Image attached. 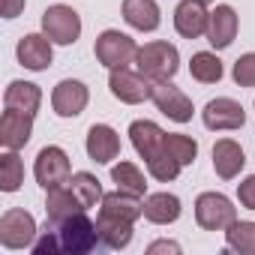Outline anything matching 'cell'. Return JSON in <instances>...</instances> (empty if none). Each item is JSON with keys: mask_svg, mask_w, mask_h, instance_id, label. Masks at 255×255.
I'll return each mask as SVG.
<instances>
[{"mask_svg": "<svg viewBox=\"0 0 255 255\" xmlns=\"http://www.w3.org/2000/svg\"><path fill=\"white\" fill-rule=\"evenodd\" d=\"M135 66L150 81H171L177 75V69H180V54H177V48L171 42L156 39V42H147V45L138 48Z\"/></svg>", "mask_w": 255, "mask_h": 255, "instance_id": "1", "label": "cell"}, {"mask_svg": "<svg viewBox=\"0 0 255 255\" xmlns=\"http://www.w3.org/2000/svg\"><path fill=\"white\" fill-rule=\"evenodd\" d=\"M54 228H57V234H60L63 252H72V255L93 252L96 243H102V240H99V231H96V222H90L84 210L75 213V216H69V219H63V222H57Z\"/></svg>", "mask_w": 255, "mask_h": 255, "instance_id": "2", "label": "cell"}, {"mask_svg": "<svg viewBox=\"0 0 255 255\" xmlns=\"http://www.w3.org/2000/svg\"><path fill=\"white\" fill-rule=\"evenodd\" d=\"M93 54L102 66L108 69H120V66H129L138 54V45L132 36H126L120 30H102L96 36V45H93Z\"/></svg>", "mask_w": 255, "mask_h": 255, "instance_id": "3", "label": "cell"}, {"mask_svg": "<svg viewBox=\"0 0 255 255\" xmlns=\"http://www.w3.org/2000/svg\"><path fill=\"white\" fill-rule=\"evenodd\" d=\"M237 219V207L222 192H201L195 198V222L204 231H225Z\"/></svg>", "mask_w": 255, "mask_h": 255, "instance_id": "4", "label": "cell"}, {"mask_svg": "<svg viewBox=\"0 0 255 255\" xmlns=\"http://www.w3.org/2000/svg\"><path fill=\"white\" fill-rule=\"evenodd\" d=\"M36 234L39 231H36L33 213H27L21 207H12L0 216V243L6 249H30Z\"/></svg>", "mask_w": 255, "mask_h": 255, "instance_id": "5", "label": "cell"}, {"mask_svg": "<svg viewBox=\"0 0 255 255\" xmlns=\"http://www.w3.org/2000/svg\"><path fill=\"white\" fill-rule=\"evenodd\" d=\"M33 174H36V183H39L45 192L54 189V186H60V183H66V180L72 177V165H69L66 150H63V147H54V144L42 147V150L36 153Z\"/></svg>", "mask_w": 255, "mask_h": 255, "instance_id": "6", "label": "cell"}, {"mask_svg": "<svg viewBox=\"0 0 255 255\" xmlns=\"http://www.w3.org/2000/svg\"><path fill=\"white\" fill-rule=\"evenodd\" d=\"M42 30L51 42L57 45H72L81 36V18L72 6L66 3H54L42 12Z\"/></svg>", "mask_w": 255, "mask_h": 255, "instance_id": "7", "label": "cell"}, {"mask_svg": "<svg viewBox=\"0 0 255 255\" xmlns=\"http://www.w3.org/2000/svg\"><path fill=\"white\" fill-rule=\"evenodd\" d=\"M108 90L114 99L126 102V105H138L144 99H150V90H153V81L141 72H132L129 66H120V69H111L108 75Z\"/></svg>", "mask_w": 255, "mask_h": 255, "instance_id": "8", "label": "cell"}, {"mask_svg": "<svg viewBox=\"0 0 255 255\" xmlns=\"http://www.w3.org/2000/svg\"><path fill=\"white\" fill-rule=\"evenodd\" d=\"M150 99H153V105L168 117V120H174V123H189L192 120V99L180 90V87H174L171 81H153V90H150Z\"/></svg>", "mask_w": 255, "mask_h": 255, "instance_id": "9", "label": "cell"}, {"mask_svg": "<svg viewBox=\"0 0 255 255\" xmlns=\"http://www.w3.org/2000/svg\"><path fill=\"white\" fill-rule=\"evenodd\" d=\"M201 120H204L207 129H213V132L240 129V126L246 123V111H243V105H240L237 99H231V96H216V99H210V102L204 105Z\"/></svg>", "mask_w": 255, "mask_h": 255, "instance_id": "10", "label": "cell"}, {"mask_svg": "<svg viewBox=\"0 0 255 255\" xmlns=\"http://www.w3.org/2000/svg\"><path fill=\"white\" fill-rule=\"evenodd\" d=\"M87 99H90V90L78 78H63L51 93V105L57 117H78L87 108Z\"/></svg>", "mask_w": 255, "mask_h": 255, "instance_id": "11", "label": "cell"}, {"mask_svg": "<svg viewBox=\"0 0 255 255\" xmlns=\"http://www.w3.org/2000/svg\"><path fill=\"white\" fill-rule=\"evenodd\" d=\"M33 135V114L6 108L0 117V144L6 150H21Z\"/></svg>", "mask_w": 255, "mask_h": 255, "instance_id": "12", "label": "cell"}, {"mask_svg": "<svg viewBox=\"0 0 255 255\" xmlns=\"http://www.w3.org/2000/svg\"><path fill=\"white\" fill-rule=\"evenodd\" d=\"M210 24V12L204 9L201 0H180L177 9H174V30L183 39H198L207 33Z\"/></svg>", "mask_w": 255, "mask_h": 255, "instance_id": "13", "label": "cell"}, {"mask_svg": "<svg viewBox=\"0 0 255 255\" xmlns=\"http://www.w3.org/2000/svg\"><path fill=\"white\" fill-rule=\"evenodd\" d=\"M15 54H18V63H21L24 69H30V72L48 69V66H51V57H54L51 39L42 36V33H27V36H21Z\"/></svg>", "mask_w": 255, "mask_h": 255, "instance_id": "14", "label": "cell"}, {"mask_svg": "<svg viewBox=\"0 0 255 255\" xmlns=\"http://www.w3.org/2000/svg\"><path fill=\"white\" fill-rule=\"evenodd\" d=\"M120 153V135L111 129L108 123H93L87 129V156L96 165H108Z\"/></svg>", "mask_w": 255, "mask_h": 255, "instance_id": "15", "label": "cell"}, {"mask_svg": "<svg viewBox=\"0 0 255 255\" xmlns=\"http://www.w3.org/2000/svg\"><path fill=\"white\" fill-rule=\"evenodd\" d=\"M99 204H102V207H99V213H105V216H114V219L135 222L138 216H144V201H141V195H135V192H126V189L105 192Z\"/></svg>", "mask_w": 255, "mask_h": 255, "instance_id": "16", "label": "cell"}, {"mask_svg": "<svg viewBox=\"0 0 255 255\" xmlns=\"http://www.w3.org/2000/svg\"><path fill=\"white\" fill-rule=\"evenodd\" d=\"M123 21L129 24L132 30L153 33L162 24L159 3H156V0H123Z\"/></svg>", "mask_w": 255, "mask_h": 255, "instance_id": "17", "label": "cell"}, {"mask_svg": "<svg viewBox=\"0 0 255 255\" xmlns=\"http://www.w3.org/2000/svg\"><path fill=\"white\" fill-rule=\"evenodd\" d=\"M246 165V153L234 138H219L213 144V168L222 180H234Z\"/></svg>", "mask_w": 255, "mask_h": 255, "instance_id": "18", "label": "cell"}, {"mask_svg": "<svg viewBox=\"0 0 255 255\" xmlns=\"http://www.w3.org/2000/svg\"><path fill=\"white\" fill-rule=\"evenodd\" d=\"M81 210H84V204H81L78 195L72 192L69 180L60 183V186H54V189H48V195H45V213H48V222H51V225H57V222H63V219H69V216H75V213H81Z\"/></svg>", "mask_w": 255, "mask_h": 255, "instance_id": "19", "label": "cell"}, {"mask_svg": "<svg viewBox=\"0 0 255 255\" xmlns=\"http://www.w3.org/2000/svg\"><path fill=\"white\" fill-rule=\"evenodd\" d=\"M129 141H132L135 153L147 162V159H153V156L162 150L165 132L159 129V126H156L153 120H135V123L129 126Z\"/></svg>", "mask_w": 255, "mask_h": 255, "instance_id": "20", "label": "cell"}, {"mask_svg": "<svg viewBox=\"0 0 255 255\" xmlns=\"http://www.w3.org/2000/svg\"><path fill=\"white\" fill-rule=\"evenodd\" d=\"M234 36H237V12H234L231 6H216V9L210 12L207 42H210L216 51H222V48H228V45L234 42Z\"/></svg>", "mask_w": 255, "mask_h": 255, "instance_id": "21", "label": "cell"}, {"mask_svg": "<svg viewBox=\"0 0 255 255\" xmlns=\"http://www.w3.org/2000/svg\"><path fill=\"white\" fill-rule=\"evenodd\" d=\"M180 198L171 192H153L144 198V219L153 225H171L180 219Z\"/></svg>", "mask_w": 255, "mask_h": 255, "instance_id": "22", "label": "cell"}, {"mask_svg": "<svg viewBox=\"0 0 255 255\" xmlns=\"http://www.w3.org/2000/svg\"><path fill=\"white\" fill-rule=\"evenodd\" d=\"M3 102H6V108L24 111V114H36L39 102H42V90L33 81H9V87L3 93Z\"/></svg>", "mask_w": 255, "mask_h": 255, "instance_id": "23", "label": "cell"}, {"mask_svg": "<svg viewBox=\"0 0 255 255\" xmlns=\"http://www.w3.org/2000/svg\"><path fill=\"white\" fill-rule=\"evenodd\" d=\"M96 231H99V240L108 249H126L132 243V222H126V219H114V216L99 213Z\"/></svg>", "mask_w": 255, "mask_h": 255, "instance_id": "24", "label": "cell"}, {"mask_svg": "<svg viewBox=\"0 0 255 255\" xmlns=\"http://www.w3.org/2000/svg\"><path fill=\"white\" fill-rule=\"evenodd\" d=\"M189 75L201 84H216V81H222L225 69H222V60L213 51H198L189 60Z\"/></svg>", "mask_w": 255, "mask_h": 255, "instance_id": "25", "label": "cell"}, {"mask_svg": "<svg viewBox=\"0 0 255 255\" xmlns=\"http://www.w3.org/2000/svg\"><path fill=\"white\" fill-rule=\"evenodd\" d=\"M225 243H228V249H234L240 255H255V222L234 219L225 228Z\"/></svg>", "mask_w": 255, "mask_h": 255, "instance_id": "26", "label": "cell"}, {"mask_svg": "<svg viewBox=\"0 0 255 255\" xmlns=\"http://www.w3.org/2000/svg\"><path fill=\"white\" fill-rule=\"evenodd\" d=\"M24 183V162L18 156V150H6L0 156V189L3 192H15Z\"/></svg>", "mask_w": 255, "mask_h": 255, "instance_id": "27", "label": "cell"}, {"mask_svg": "<svg viewBox=\"0 0 255 255\" xmlns=\"http://www.w3.org/2000/svg\"><path fill=\"white\" fill-rule=\"evenodd\" d=\"M111 180L117 183V189H126V192H135V195L147 192V180L135 162H117L111 168Z\"/></svg>", "mask_w": 255, "mask_h": 255, "instance_id": "28", "label": "cell"}, {"mask_svg": "<svg viewBox=\"0 0 255 255\" xmlns=\"http://www.w3.org/2000/svg\"><path fill=\"white\" fill-rule=\"evenodd\" d=\"M69 186H72V192L78 195V201L84 204V210H90V207H96V201H102V186H99V180L90 174V171H75L72 177H69Z\"/></svg>", "mask_w": 255, "mask_h": 255, "instance_id": "29", "label": "cell"}, {"mask_svg": "<svg viewBox=\"0 0 255 255\" xmlns=\"http://www.w3.org/2000/svg\"><path fill=\"white\" fill-rule=\"evenodd\" d=\"M162 150L168 156H174L180 165H192L195 156H198V141L189 138V135H180V132H168L165 141H162Z\"/></svg>", "mask_w": 255, "mask_h": 255, "instance_id": "30", "label": "cell"}, {"mask_svg": "<svg viewBox=\"0 0 255 255\" xmlns=\"http://www.w3.org/2000/svg\"><path fill=\"white\" fill-rule=\"evenodd\" d=\"M180 162L174 159V156H168L165 150H159L153 159H147V171H150V177L153 180H159V183H168V180H174L177 174H180Z\"/></svg>", "mask_w": 255, "mask_h": 255, "instance_id": "31", "label": "cell"}, {"mask_svg": "<svg viewBox=\"0 0 255 255\" xmlns=\"http://www.w3.org/2000/svg\"><path fill=\"white\" fill-rule=\"evenodd\" d=\"M231 78L237 81V87H255V51L237 57V63L231 69Z\"/></svg>", "mask_w": 255, "mask_h": 255, "instance_id": "32", "label": "cell"}, {"mask_svg": "<svg viewBox=\"0 0 255 255\" xmlns=\"http://www.w3.org/2000/svg\"><path fill=\"white\" fill-rule=\"evenodd\" d=\"M30 249H33L36 255H54V252H63L57 228H48V225H45V231L39 234V240H33V246H30Z\"/></svg>", "mask_w": 255, "mask_h": 255, "instance_id": "33", "label": "cell"}, {"mask_svg": "<svg viewBox=\"0 0 255 255\" xmlns=\"http://www.w3.org/2000/svg\"><path fill=\"white\" fill-rule=\"evenodd\" d=\"M237 198L246 210H255V174H249L246 180L237 183Z\"/></svg>", "mask_w": 255, "mask_h": 255, "instance_id": "34", "label": "cell"}, {"mask_svg": "<svg viewBox=\"0 0 255 255\" xmlns=\"http://www.w3.org/2000/svg\"><path fill=\"white\" fill-rule=\"evenodd\" d=\"M0 12L3 18H18L24 12V0H0Z\"/></svg>", "mask_w": 255, "mask_h": 255, "instance_id": "35", "label": "cell"}, {"mask_svg": "<svg viewBox=\"0 0 255 255\" xmlns=\"http://www.w3.org/2000/svg\"><path fill=\"white\" fill-rule=\"evenodd\" d=\"M147 252H150V255H153V252H180V246H177L174 240H156V243L147 246Z\"/></svg>", "mask_w": 255, "mask_h": 255, "instance_id": "36", "label": "cell"}, {"mask_svg": "<svg viewBox=\"0 0 255 255\" xmlns=\"http://www.w3.org/2000/svg\"><path fill=\"white\" fill-rule=\"evenodd\" d=\"M201 3H204V6H207V3H216V0H201Z\"/></svg>", "mask_w": 255, "mask_h": 255, "instance_id": "37", "label": "cell"}]
</instances>
